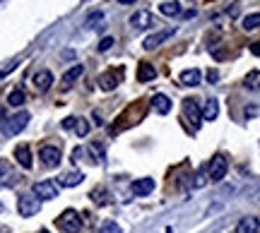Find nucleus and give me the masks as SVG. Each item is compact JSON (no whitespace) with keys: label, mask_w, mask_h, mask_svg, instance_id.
<instances>
[{"label":"nucleus","mask_w":260,"mask_h":233,"mask_svg":"<svg viewBox=\"0 0 260 233\" xmlns=\"http://www.w3.org/2000/svg\"><path fill=\"white\" fill-rule=\"evenodd\" d=\"M0 233H10V228L8 226H0Z\"/></svg>","instance_id":"obj_38"},{"label":"nucleus","mask_w":260,"mask_h":233,"mask_svg":"<svg viewBox=\"0 0 260 233\" xmlns=\"http://www.w3.org/2000/svg\"><path fill=\"white\" fill-rule=\"evenodd\" d=\"M159 12H161L164 17H178V15H181V3H176V0H167V3L159 5Z\"/></svg>","instance_id":"obj_20"},{"label":"nucleus","mask_w":260,"mask_h":233,"mask_svg":"<svg viewBox=\"0 0 260 233\" xmlns=\"http://www.w3.org/2000/svg\"><path fill=\"white\" fill-rule=\"evenodd\" d=\"M106 190H104V187H94L92 190V200L94 202H96V205H106V202H109V200H106Z\"/></svg>","instance_id":"obj_28"},{"label":"nucleus","mask_w":260,"mask_h":233,"mask_svg":"<svg viewBox=\"0 0 260 233\" xmlns=\"http://www.w3.org/2000/svg\"><path fill=\"white\" fill-rule=\"evenodd\" d=\"M39 159H41V164H44L46 168H56L58 164H60V159H63V154H60V149H58V147L44 144V147L39 149Z\"/></svg>","instance_id":"obj_6"},{"label":"nucleus","mask_w":260,"mask_h":233,"mask_svg":"<svg viewBox=\"0 0 260 233\" xmlns=\"http://www.w3.org/2000/svg\"><path fill=\"white\" fill-rule=\"evenodd\" d=\"M251 53H253V56H260V41L251 44Z\"/></svg>","instance_id":"obj_34"},{"label":"nucleus","mask_w":260,"mask_h":233,"mask_svg":"<svg viewBox=\"0 0 260 233\" xmlns=\"http://www.w3.org/2000/svg\"><path fill=\"white\" fill-rule=\"evenodd\" d=\"M183 118L188 121V125H190L193 132L200 128V123H203V108H200L198 99H186V101H183Z\"/></svg>","instance_id":"obj_1"},{"label":"nucleus","mask_w":260,"mask_h":233,"mask_svg":"<svg viewBox=\"0 0 260 233\" xmlns=\"http://www.w3.org/2000/svg\"><path fill=\"white\" fill-rule=\"evenodd\" d=\"M31 82L37 87V92H48L51 84H53V72H51V70H39Z\"/></svg>","instance_id":"obj_11"},{"label":"nucleus","mask_w":260,"mask_h":233,"mask_svg":"<svg viewBox=\"0 0 260 233\" xmlns=\"http://www.w3.org/2000/svg\"><path fill=\"white\" fill-rule=\"evenodd\" d=\"M27 123H29V113L19 111L17 115H12V118H8V121L3 123V135L5 137H15L17 132H22L27 128Z\"/></svg>","instance_id":"obj_3"},{"label":"nucleus","mask_w":260,"mask_h":233,"mask_svg":"<svg viewBox=\"0 0 260 233\" xmlns=\"http://www.w3.org/2000/svg\"><path fill=\"white\" fill-rule=\"evenodd\" d=\"M39 233H48V231H46V228H41V231H39Z\"/></svg>","instance_id":"obj_39"},{"label":"nucleus","mask_w":260,"mask_h":233,"mask_svg":"<svg viewBox=\"0 0 260 233\" xmlns=\"http://www.w3.org/2000/svg\"><path fill=\"white\" fill-rule=\"evenodd\" d=\"M58 228H63L65 233H80L82 231V219L80 214L75 212V209H65L63 214L58 216Z\"/></svg>","instance_id":"obj_2"},{"label":"nucleus","mask_w":260,"mask_h":233,"mask_svg":"<svg viewBox=\"0 0 260 233\" xmlns=\"http://www.w3.org/2000/svg\"><path fill=\"white\" fill-rule=\"evenodd\" d=\"M176 34V29H161V31H157V34H152V36H147L145 41H142V46L145 48H157L159 44H164L167 38H171Z\"/></svg>","instance_id":"obj_10"},{"label":"nucleus","mask_w":260,"mask_h":233,"mask_svg":"<svg viewBox=\"0 0 260 233\" xmlns=\"http://www.w3.org/2000/svg\"><path fill=\"white\" fill-rule=\"evenodd\" d=\"M152 190H154V180L152 178H138V180L130 183V192L138 197H147Z\"/></svg>","instance_id":"obj_9"},{"label":"nucleus","mask_w":260,"mask_h":233,"mask_svg":"<svg viewBox=\"0 0 260 233\" xmlns=\"http://www.w3.org/2000/svg\"><path fill=\"white\" fill-rule=\"evenodd\" d=\"M17 65H19V58H12V60H8V63H3V65H0V80L8 77L12 70H17Z\"/></svg>","instance_id":"obj_26"},{"label":"nucleus","mask_w":260,"mask_h":233,"mask_svg":"<svg viewBox=\"0 0 260 233\" xmlns=\"http://www.w3.org/2000/svg\"><path fill=\"white\" fill-rule=\"evenodd\" d=\"M63 128H65V130H70V128H73V130L77 132L80 137H84V135L89 132V123L84 121V118H65V121H63Z\"/></svg>","instance_id":"obj_13"},{"label":"nucleus","mask_w":260,"mask_h":233,"mask_svg":"<svg viewBox=\"0 0 260 233\" xmlns=\"http://www.w3.org/2000/svg\"><path fill=\"white\" fill-rule=\"evenodd\" d=\"M219 115V101L217 99H207L203 106V121H214Z\"/></svg>","instance_id":"obj_18"},{"label":"nucleus","mask_w":260,"mask_h":233,"mask_svg":"<svg viewBox=\"0 0 260 233\" xmlns=\"http://www.w3.org/2000/svg\"><path fill=\"white\" fill-rule=\"evenodd\" d=\"M121 77H123V70H109V72H104V75L99 77V87H102L104 92H111V89L118 87Z\"/></svg>","instance_id":"obj_8"},{"label":"nucleus","mask_w":260,"mask_h":233,"mask_svg":"<svg viewBox=\"0 0 260 233\" xmlns=\"http://www.w3.org/2000/svg\"><path fill=\"white\" fill-rule=\"evenodd\" d=\"M99 233H121V226L116 224V221H104Z\"/></svg>","instance_id":"obj_29"},{"label":"nucleus","mask_w":260,"mask_h":233,"mask_svg":"<svg viewBox=\"0 0 260 233\" xmlns=\"http://www.w3.org/2000/svg\"><path fill=\"white\" fill-rule=\"evenodd\" d=\"M152 108L157 113H161V115H167L169 111H171V99H169L167 94H154L152 96V103H149Z\"/></svg>","instance_id":"obj_15"},{"label":"nucleus","mask_w":260,"mask_h":233,"mask_svg":"<svg viewBox=\"0 0 260 233\" xmlns=\"http://www.w3.org/2000/svg\"><path fill=\"white\" fill-rule=\"evenodd\" d=\"M241 27L246 29V31H253V29L260 27V12H253V15H246L241 22Z\"/></svg>","instance_id":"obj_24"},{"label":"nucleus","mask_w":260,"mask_h":233,"mask_svg":"<svg viewBox=\"0 0 260 233\" xmlns=\"http://www.w3.org/2000/svg\"><path fill=\"white\" fill-rule=\"evenodd\" d=\"M260 231V219L258 216H243L239 226H236V233H258Z\"/></svg>","instance_id":"obj_14"},{"label":"nucleus","mask_w":260,"mask_h":233,"mask_svg":"<svg viewBox=\"0 0 260 233\" xmlns=\"http://www.w3.org/2000/svg\"><path fill=\"white\" fill-rule=\"evenodd\" d=\"M0 212H3V202H0Z\"/></svg>","instance_id":"obj_40"},{"label":"nucleus","mask_w":260,"mask_h":233,"mask_svg":"<svg viewBox=\"0 0 260 233\" xmlns=\"http://www.w3.org/2000/svg\"><path fill=\"white\" fill-rule=\"evenodd\" d=\"M5 171H8V161H3V159H0V173H5Z\"/></svg>","instance_id":"obj_35"},{"label":"nucleus","mask_w":260,"mask_h":233,"mask_svg":"<svg viewBox=\"0 0 260 233\" xmlns=\"http://www.w3.org/2000/svg\"><path fill=\"white\" fill-rule=\"evenodd\" d=\"M92 149H94V154H96V161H102V159H104V147H102V144H99V142H94Z\"/></svg>","instance_id":"obj_32"},{"label":"nucleus","mask_w":260,"mask_h":233,"mask_svg":"<svg viewBox=\"0 0 260 233\" xmlns=\"http://www.w3.org/2000/svg\"><path fill=\"white\" fill-rule=\"evenodd\" d=\"M111 46H113V38L111 36H106V38H102V41H99V51H109Z\"/></svg>","instance_id":"obj_31"},{"label":"nucleus","mask_w":260,"mask_h":233,"mask_svg":"<svg viewBox=\"0 0 260 233\" xmlns=\"http://www.w3.org/2000/svg\"><path fill=\"white\" fill-rule=\"evenodd\" d=\"M15 159H17V164L22 168H31V147L29 144H17Z\"/></svg>","instance_id":"obj_16"},{"label":"nucleus","mask_w":260,"mask_h":233,"mask_svg":"<svg viewBox=\"0 0 260 233\" xmlns=\"http://www.w3.org/2000/svg\"><path fill=\"white\" fill-rule=\"evenodd\" d=\"M17 209L22 216H34L39 209H41V200H39L37 195H19Z\"/></svg>","instance_id":"obj_5"},{"label":"nucleus","mask_w":260,"mask_h":233,"mask_svg":"<svg viewBox=\"0 0 260 233\" xmlns=\"http://www.w3.org/2000/svg\"><path fill=\"white\" fill-rule=\"evenodd\" d=\"M243 87L251 89V92L260 89V70H251V72L246 75V80H243Z\"/></svg>","instance_id":"obj_23"},{"label":"nucleus","mask_w":260,"mask_h":233,"mask_svg":"<svg viewBox=\"0 0 260 233\" xmlns=\"http://www.w3.org/2000/svg\"><path fill=\"white\" fill-rule=\"evenodd\" d=\"M34 195H37L39 200H56L58 185L51 183V180H39V183H34Z\"/></svg>","instance_id":"obj_7"},{"label":"nucleus","mask_w":260,"mask_h":233,"mask_svg":"<svg viewBox=\"0 0 260 233\" xmlns=\"http://www.w3.org/2000/svg\"><path fill=\"white\" fill-rule=\"evenodd\" d=\"M118 3H121V5H133L135 0H118Z\"/></svg>","instance_id":"obj_36"},{"label":"nucleus","mask_w":260,"mask_h":233,"mask_svg":"<svg viewBox=\"0 0 260 233\" xmlns=\"http://www.w3.org/2000/svg\"><path fill=\"white\" fill-rule=\"evenodd\" d=\"M226 168H229L226 157H224V154H217V157H212L210 166H207V178H212L214 183H219V180H224V176H226Z\"/></svg>","instance_id":"obj_4"},{"label":"nucleus","mask_w":260,"mask_h":233,"mask_svg":"<svg viewBox=\"0 0 260 233\" xmlns=\"http://www.w3.org/2000/svg\"><path fill=\"white\" fill-rule=\"evenodd\" d=\"M207 80H210V84H214L219 80V72H217V70H207Z\"/></svg>","instance_id":"obj_33"},{"label":"nucleus","mask_w":260,"mask_h":233,"mask_svg":"<svg viewBox=\"0 0 260 233\" xmlns=\"http://www.w3.org/2000/svg\"><path fill=\"white\" fill-rule=\"evenodd\" d=\"M193 178H195V180H193V187H203L205 180H207V178H205V168H203V171H198Z\"/></svg>","instance_id":"obj_30"},{"label":"nucleus","mask_w":260,"mask_h":233,"mask_svg":"<svg viewBox=\"0 0 260 233\" xmlns=\"http://www.w3.org/2000/svg\"><path fill=\"white\" fill-rule=\"evenodd\" d=\"M8 103L10 106H22V103H24V92H22V89H12L8 96Z\"/></svg>","instance_id":"obj_27"},{"label":"nucleus","mask_w":260,"mask_h":233,"mask_svg":"<svg viewBox=\"0 0 260 233\" xmlns=\"http://www.w3.org/2000/svg\"><path fill=\"white\" fill-rule=\"evenodd\" d=\"M203 80V72L200 70H183L181 72V84H186V87H198Z\"/></svg>","instance_id":"obj_19"},{"label":"nucleus","mask_w":260,"mask_h":233,"mask_svg":"<svg viewBox=\"0 0 260 233\" xmlns=\"http://www.w3.org/2000/svg\"><path fill=\"white\" fill-rule=\"evenodd\" d=\"M157 77V70L149 65V63H140L138 65V82H149Z\"/></svg>","instance_id":"obj_21"},{"label":"nucleus","mask_w":260,"mask_h":233,"mask_svg":"<svg viewBox=\"0 0 260 233\" xmlns=\"http://www.w3.org/2000/svg\"><path fill=\"white\" fill-rule=\"evenodd\" d=\"M106 17H104V12H92L89 17H87V29H102Z\"/></svg>","instance_id":"obj_25"},{"label":"nucleus","mask_w":260,"mask_h":233,"mask_svg":"<svg viewBox=\"0 0 260 233\" xmlns=\"http://www.w3.org/2000/svg\"><path fill=\"white\" fill-rule=\"evenodd\" d=\"M5 121V108H0V123Z\"/></svg>","instance_id":"obj_37"},{"label":"nucleus","mask_w":260,"mask_h":233,"mask_svg":"<svg viewBox=\"0 0 260 233\" xmlns=\"http://www.w3.org/2000/svg\"><path fill=\"white\" fill-rule=\"evenodd\" d=\"M82 173H80V171H68V173H63V176L58 178V183H60V185L63 187H75V185H80V183H82Z\"/></svg>","instance_id":"obj_17"},{"label":"nucleus","mask_w":260,"mask_h":233,"mask_svg":"<svg viewBox=\"0 0 260 233\" xmlns=\"http://www.w3.org/2000/svg\"><path fill=\"white\" fill-rule=\"evenodd\" d=\"M82 72H84V67H82V65H75L73 70H68V72L63 75V89L73 87V82L77 80V77H82Z\"/></svg>","instance_id":"obj_22"},{"label":"nucleus","mask_w":260,"mask_h":233,"mask_svg":"<svg viewBox=\"0 0 260 233\" xmlns=\"http://www.w3.org/2000/svg\"><path fill=\"white\" fill-rule=\"evenodd\" d=\"M130 24H133V29H147L154 24V17H152V12H147V10H140V12H135L130 17Z\"/></svg>","instance_id":"obj_12"}]
</instances>
